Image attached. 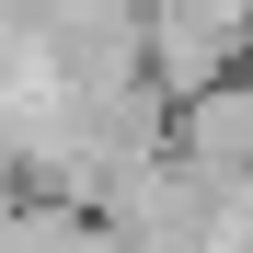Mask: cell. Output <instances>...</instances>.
<instances>
[{"label": "cell", "instance_id": "1", "mask_svg": "<svg viewBox=\"0 0 253 253\" xmlns=\"http://www.w3.org/2000/svg\"><path fill=\"white\" fill-rule=\"evenodd\" d=\"M173 161L207 173V184H253V69L196 92V104H173Z\"/></svg>", "mask_w": 253, "mask_h": 253}]
</instances>
